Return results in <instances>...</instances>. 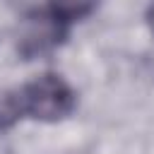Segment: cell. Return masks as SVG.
<instances>
[{"mask_svg": "<svg viewBox=\"0 0 154 154\" xmlns=\"http://www.w3.org/2000/svg\"><path fill=\"white\" fill-rule=\"evenodd\" d=\"M14 96H17L19 116H29L43 123H55L67 118L77 103L72 87L55 72H43L34 77Z\"/></svg>", "mask_w": 154, "mask_h": 154, "instance_id": "6da1fadb", "label": "cell"}, {"mask_svg": "<svg viewBox=\"0 0 154 154\" xmlns=\"http://www.w3.org/2000/svg\"><path fill=\"white\" fill-rule=\"evenodd\" d=\"M67 19H63V14L55 10V5L34 10L24 17L22 29H19V48L26 55L34 53H43L48 48H53L65 29Z\"/></svg>", "mask_w": 154, "mask_h": 154, "instance_id": "7a4b0ae2", "label": "cell"}, {"mask_svg": "<svg viewBox=\"0 0 154 154\" xmlns=\"http://www.w3.org/2000/svg\"><path fill=\"white\" fill-rule=\"evenodd\" d=\"M147 24L152 26V31H154V5H149L147 7Z\"/></svg>", "mask_w": 154, "mask_h": 154, "instance_id": "3957f363", "label": "cell"}]
</instances>
